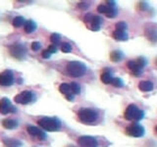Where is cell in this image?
<instances>
[{
  "label": "cell",
  "instance_id": "obj_1",
  "mask_svg": "<svg viewBox=\"0 0 157 147\" xmlns=\"http://www.w3.org/2000/svg\"><path fill=\"white\" fill-rule=\"evenodd\" d=\"M38 126L48 132H57L61 129V121L56 117H43L37 122Z\"/></svg>",
  "mask_w": 157,
  "mask_h": 147
},
{
  "label": "cell",
  "instance_id": "obj_2",
  "mask_svg": "<svg viewBox=\"0 0 157 147\" xmlns=\"http://www.w3.org/2000/svg\"><path fill=\"white\" fill-rule=\"evenodd\" d=\"M66 72L72 78L82 77L86 72V66L82 62L72 61L69 62L66 67Z\"/></svg>",
  "mask_w": 157,
  "mask_h": 147
},
{
  "label": "cell",
  "instance_id": "obj_3",
  "mask_svg": "<svg viewBox=\"0 0 157 147\" xmlns=\"http://www.w3.org/2000/svg\"><path fill=\"white\" fill-rule=\"evenodd\" d=\"M78 117L80 121L85 123V124H91V123L95 122L97 120L98 114L96 111L90 108H82L78 110Z\"/></svg>",
  "mask_w": 157,
  "mask_h": 147
},
{
  "label": "cell",
  "instance_id": "obj_4",
  "mask_svg": "<svg viewBox=\"0 0 157 147\" xmlns=\"http://www.w3.org/2000/svg\"><path fill=\"white\" fill-rule=\"evenodd\" d=\"M144 117V112L139 110L136 105L131 104L125 111V118L129 121H140Z\"/></svg>",
  "mask_w": 157,
  "mask_h": 147
},
{
  "label": "cell",
  "instance_id": "obj_5",
  "mask_svg": "<svg viewBox=\"0 0 157 147\" xmlns=\"http://www.w3.org/2000/svg\"><path fill=\"white\" fill-rule=\"evenodd\" d=\"M146 65V60L144 58H139L136 61L128 62V68L132 72V74L136 77H139L143 74L144 66Z\"/></svg>",
  "mask_w": 157,
  "mask_h": 147
},
{
  "label": "cell",
  "instance_id": "obj_6",
  "mask_svg": "<svg viewBox=\"0 0 157 147\" xmlns=\"http://www.w3.org/2000/svg\"><path fill=\"white\" fill-rule=\"evenodd\" d=\"M34 94L30 90H25L22 91L21 93L17 94L14 98V101L18 104H22V105H27L29 103L33 102L34 100Z\"/></svg>",
  "mask_w": 157,
  "mask_h": 147
},
{
  "label": "cell",
  "instance_id": "obj_7",
  "mask_svg": "<svg viewBox=\"0 0 157 147\" xmlns=\"http://www.w3.org/2000/svg\"><path fill=\"white\" fill-rule=\"evenodd\" d=\"M9 52L11 54V56L18 59V60H22L25 57L27 50L26 47L23 44H21V43H15V44L9 47Z\"/></svg>",
  "mask_w": 157,
  "mask_h": 147
},
{
  "label": "cell",
  "instance_id": "obj_8",
  "mask_svg": "<svg viewBox=\"0 0 157 147\" xmlns=\"http://www.w3.org/2000/svg\"><path fill=\"white\" fill-rule=\"evenodd\" d=\"M14 83V74L11 70H6L0 74V85L10 86Z\"/></svg>",
  "mask_w": 157,
  "mask_h": 147
},
{
  "label": "cell",
  "instance_id": "obj_9",
  "mask_svg": "<svg viewBox=\"0 0 157 147\" xmlns=\"http://www.w3.org/2000/svg\"><path fill=\"white\" fill-rule=\"evenodd\" d=\"M126 132H127V133L131 136L140 137L144 134V129H143V126H141L139 124H132L128 126Z\"/></svg>",
  "mask_w": 157,
  "mask_h": 147
},
{
  "label": "cell",
  "instance_id": "obj_10",
  "mask_svg": "<svg viewBox=\"0 0 157 147\" xmlns=\"http://www.w3.org/2000/svg\"><path fill=\"white\" fill-rule=\"evenodd\" d=\"M78 143L81 147H97L98 142L93 136H82L78 139Z\"/></svg>",
  "mask_w": 157,
  "mask_h": 147
},
{
  "label": "cell",
  "instance_id": "obj_11",
  "mask_svg": "<svg viewBox=\"0 0 157 147\" xmlns=\"http://www.w3.org/2000/svg\"><path fill=\"white\" fill-rule=\"evenodd\" d=\"M16 112V108L12 106V103L8 98L0 99V114L6 115L8 113H14Z\"/></svg>",
  "mask_w": 157,
  "mask_h": 147
},
{
  "label": "cell",
  "instance_id": "obj_12",
  "mask_svg": "<svg viewBox=\"0 0 157 147\" xmlns=\"http://www.w3.org/2000/svg\"><path fill=\"white\" fill-rule=\"evenodd\" d=\"M27 133H29L30 136H37L38 139L40 140H45L46 139V133L43 132V130L39 129L38 128H37V126H29L27 128Z\"/></svg>",
  "mask_w": 157,
  "mask_h": 147
},
{
  "label": "cell",
  "instance_id": "obj_13",
  "mask_svg": "<svg viewBox=\"0 0 157 147\" xmlns=\"http://www.w3.org/2000/svg\"><path fill=\"white\" fill-rule=\"evenodd\" d=\"M90 23H91V25H90V30H94V31H97V30H100L102 19L99 17V16H93Z\"/></svg>",
  "mask_w": 157,
  "mask_h": 147
},
{
  "label": "cell",
  "instance_id": "obj_14",
  "mask_svg": "<svg viewBox=\"0 0 157 147\" xmlns=\"http://www.w3.org/2000/svg\"><path fill=\"white\" fill-rule=\"evenodd\" d=\"M3 143L6 147H22V142L14 138H3Z\"/></svg>",
  "mask_w": 157,
  "mask_h": 147
},
{
  "label": "cell",
  "instance_id": "obj_15",
  "mask_svg": "<svg viewBox=\"0 0 157 147\" xmlns=\"http://www.w3.org/2000/svg\"><path fill=\"white\" fill-rule=\"evenodd\" d=\"M37 24H35L34 21H33V20H29V21H27L25 23V25H24V30H25V31L27 34H31L34 33V31L37 30Z\"/></svg>",
  "mask_w": 157,
  "mask_h": 147
},
{
  "label": "cell",
  "instance_id": "obj_16",
  "mask_svg": "<svg viewBox=\"0 0 157 147\" xmlns=\"http://www.w3.org/2000/svg\"><path fill=\"white\" fill-rule=\"evenodd\" d=\"M2 126L7 129H13L18 126V122L13 119H6L2 122Z\"/></svg>",
  "mask_w": 157,
  "mask_h": 147
},
{
  "label": "cell",
  "instance_id": "obj_17",
  "mask_svg": "<svg viewBox=\"0 0 157 147\" xmlns=\"http://www.w3.org/2000/svg\"><path fill=\"white\" fill-rule=\"evenodd\" d=\"M113 37L116 39V40L119 41H125L128 39V34L126 31L122 30H115L113 33Z\"/></svg>",
  "mask_w": 157,
  "mask_h": 147
},
{
  "label": "cell",
  "instance_id": "obj_18",
  "mask_svg": "<svg viewBox=\"0 0 157 147\" xmlns=\"http://www.w3.org/2000/svg\"><path fill=\"white\" fill-rule=\"evenodd\" d=\"M139 88L141 91H144V92L151 91L153 89V83L151 81H141V82H139Z\"/></svg>",
  "mask_w": 157,
  "mask_h": 147
},
{
  "label": "cell",
  "instance_id": "obj_19",
  "mask_svg": "<svg viewBox=\"0 0 157 147\" xmlns=\"http://www.w3.org/2000/svg\"><path fill=\"white\" fill-rule=\"evenodd\" d=\"M101 81L105 83V85H109V83H111L112 79H113V77H112V74L110 71L108 70H105L103 73L101 75Z\"/></svg>",
  "mask_w": 157,
  "mask_h": 147
},
{
  "label": "cell",
  "instance_id": "obj_20",
  "mask_svg": "<svg viewBox=\"0 0 157 147\" xmlns=\"http://www.w3.org/2000/svg\"><path fill=\"white\" fill-rule=\"evenodd\" d=\"M123 57H124L123 53H122L121 51H118V50L113 51V52L110 54V59H111L112 62H119L123 59Z\"/></svg>",
  "mask_w": 157,
  "mask_h": 147
},
{
  "label": "cell",
  "instance_id": "obj_21",
  "mask_svg": "<svg viewBox=\"0 0 157 147\" xmlns=\"http://www.w3.org/2000/svg\"><path fill=\"white\" fill-rule=\"evenodd\" d=\"M25 23H26V20L24 17H21V16H18V17H16L14 18L13 20V26L15 27H22L25 25Z\"/></svg>",
  "mask_w": 157,
  "mask_h": 147
},
{
  "label": "cell",
  "instance_id": "obj_22",
  "mask_svg": "<svg viewBox=\"0 0 157 147\" xmlns=\"http://www.w3.org/2000/svg\"><path fill=\"white\" fill-rule=\"evenodd\" d=\"M106 6H107V9H106L105 15L107 16L108 18H115L117 15V10L115 9V7H110L108 5Z\"/></svg>",
  "mask_w": 157,
  "mask_h": 147
},
{
  "label": "cell",
  "instance_id": "obj_23",
  "mask_svg": "<svg viewBox=\"0 0 157 147\" xmlns=\"http://www.w3.org/2000/svg\"><path fill=\"white\" fill-rule=\"evenodd\" d=\"M59 90H60V92L63 93V94H66L68 95L71 92V87H70V85H68V83H62V85L59 86Z\"/></svg>",
  "mask_w": 157,
  "mask_h": 147
},
{
  "label": "cell",
  "instance_id": "obj_24",
  "mask_svg": "<svg viewBox=\"0 0 157 147\" xmlns=\"http://www.w3.org/2000/svg\"><path fill=\"white\" fill-rule=\"evenodd\" d=\"M70 87H71V92H72V94H78L81 92V86L78 82L70 83Z\"/></svg>",
  "mask_w": 157,
  "mask_h": 147
},
{
  "label": "cell",
  "instance_id": "obj_25",
  "mask_svg": "<svg viewBox=\"0 0 157 147\" xmlns=\"http://www.w3.org/2000/svg\"><path fill=\"white\" fill-rule=\"evenodd\" d=\"M60 40H61V35L59 34L54 33L50 35V41L54 43V44H57V43L60 42Z\"/></svg>",
  "mask_w": 157,
  "mask_h": 147
},
{
  "label": "cell",
  "instance_id": "obj_26",
  "mask_svg": "<svg viewBox=\"0 0 157 147\" xmlns=\"http://www.w3.org/2000/svg\"><path fill=\"white\" fill-rule=\"evenodd\" d=\"M111 83H112V85L115 86V87H122V86H124V81H122L120 78H113Z\"/></svg>",
  "mask_w": 157,
  "mask_h": 147
},
{
  "label": "cell",
  "instance_id": "obj_27",
  "mask_svg": "<svg viewBox=\"0 0 157 147\" xmlns=\"http://www.w3.org/2000/svg\"><path fill=\"white\" fill-rule=\"evenodd\" d=\"M61 50L64 53H69V52L72 51V45H71L70 43H68V42L63 43L62 46H61Z\"/></svg>",
  "mask_w": 157,
  "mask_h": 147
},
{
  "label": "cell",
  "instance_id": "obj_28",
  "mask_svg": "<svg viewBox=\"0 0 157 147\" xmlns=\"http://www.w3.org/2000/svg\"><path fill=\"white\" fill-rule=\"evenodd\" d=\"M126 30H127V24L125 22H119L116 24V30L126 31Z\"/></svg>",
  "mask_w": 157,
  "mask_h": 147
},
{
  "label": "cell",
  "instance_id": "obj_29",
  "mask_svg": "<svg viewBox=\"0 0 157 147\" xmlns=\"http://www.w3.org/2000/svg\"><path fill=\"white\" fill-rule=\"evenodd\" d=\"M41 48V44L39 42H37V41H34L31 43V49H33L34 51H37Z\"/></svg>",
  "mask_w": 157,
  "mask_h": 147
},
{
  "label": "cell",
  "instance_id": "obj_30",
  "mask_svg": "<svg viewBox=\"0 0 157 147\" xmlns=\"http://www.w3.org/2000/svg\"><path fill=\"white\" fill-rule=\"evenodd\" d=\"M106 9H107V6L104 5V4H101V5H99V6L97 7V11L99 12V13H103V14H105Z\"/></svg>",
  "mask_w": 157,
  "mask_h": 147
},
{
  "label": "cell",
  "instance_id": "obj_31",
  "mask_svg": "<svg viewBox=\"0 0 157 147\" xmlns=\"http://www.w3.org/2000/svg\"><path fill=\"white\" fill-rule=\"evenodd\" d=\"M47 51L50 53V54H54V53H56L57 52V48H56V46H55L54 44H51L49 47H48V49H47Z\"/></svg>",
  "mask_w": 157,
  "mask_h": 147
},
{
  "label": "cell",
  "instance_id": "obj_32",
  "mask_svg": "<svg viewBox=\"0 0 157 147\" xmlns=\"http://www.w3.org/2000/svg\"><path fill=\"white\" fill-rule=\"evenodd\" d=\"M92 17H93V15H91V14H90V13L86 14V15L85 16V18H84V21H85V23H88V22H90V21H91Z\"/></svg>",
  "mask_w": 157,
  "mask_h": 147
},
{
  "label": "cell",
  "instance_id": "obj_33",
  "mask_svg": "<svg viewBox=\"0 0 157 147\" xmlns=\"http://www.w3.org/2000/svg\"><path fill=\"white\" fill-rule=\"evenodd\" d=\"M41 55H42V57L44 58V59H49V58H50V56H51V54H50V53H49L47 50H43Z\"/></svg>",
  "mask_w": 157,
  "mask_h": 147
},
{
  "label": "cell",
  "instance_id": "obj_34",
  "mask_svg": "<svg viewBox=\"0 0 157 147\" xmlns=\"http://www.w3.org/2000/svg\"><path fill=\"white\" fill-rule=\"evenodd\" d=\"M78 7H80L81 9L85 10L86 8L88 7V3H85V2H81V3H78Z\"/></svg>",
  "mask_w": 157,
  "mask_h": 147
},
{
  "label": "cell",
  "instance_id": "obj_35",
  "mask_svg": "<svg viewBox=\"0 0 157 147\" xmlns=\"http://www.w3.org/2000/svg\"><path fill=\"white\" fill-rule=\"evenodd\" d=\"M66 99L67 100H69V101H74V94L70 93L68 95H66Z\"/></svg>",
  "mask_w": 157,
  "mask_h": 147
},
{
  "label": "cell",
  "instance_id": "obj_36",
  "mask_svg": "<svg viewBox=\"0 0 157 147\" xmlns=\"http://www.w3.org/2000/svg\"><path fill=\"white\" fill-rule=\"evenodd\" d=\"M156 132H157V126H156Z\"/></svg>",
  "mask_w": 157,
  "mask_h": 147
},
{
  "label": "cell",
  "instance_id": "obj_37",
  "mask_svg": "<svg viewBox=\"0 0 157 147\" xmlns=\"http://www.w3.org/2000/svg\"><path fill=\"white\" fill-rule=\"evenodd\" d=\"M69 147H74V146H69Z\"/></svg>",
  "mask_w": 157,
  "mask_h": 147
},
{
  "label": "cell",
  "instance_id": "obj_38",
  "mask_svg": "<svg viewBox=\"0 0 157 147\" xmlns=\"http://www.w3.org/2000/svg\"><path fill=\"white\" fill-rule=\"evenodd\" d=\"M156 64H157V60H156Z\"/></svg>",
  "mask_w": 157,
  "mask_h": 147
}]
</instances>
